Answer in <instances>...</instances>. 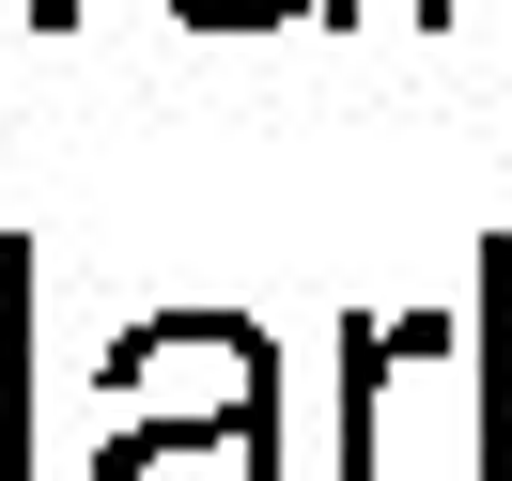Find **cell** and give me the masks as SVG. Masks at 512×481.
<instances>
[{"instance_id":"1","label":"cell","mask_w":512,"mask_h":481,"mask_svg":"<svg viewBox=\"0 0 512 481\" xmlns=\"http://www.w3.org/2000/svg\"><path fill=\"white\" fill-rule=\"evenodd\" d=\"M94 388H109V435H171V419H264L280 357H264L249 311H140L94 357Z\"/></svg>"},{"instance_id":"3","label":"cell","mask_w":512,"mask_h":481,"mask_svg":"<svg viewBox=\"0 0 512 481\" xmlns=\"http://www.w3.org/2000/svg\"><path fill=\"white\" fill-rule=\"evenodd\" d=\"M16 264H32V249H16ZM16 264H0V481H32V373H16L32 342H16Z\"/></svg>"},{"instance_id":"2","label":"cell","mask_w":512,"mask_h":481,"mask_svg":"<svg viewBox=\"0 0 512 481\" xmlns=\"http://www.w3.org/2000/svg\"><path fill=\"white\" fill-rule=\"evenodd\" d=\"M94 481H280V404L264 419H171V435H94Z\"/></svg>"},{"instance_id":"4","label":"cell","mask_w":512,"mask_h":481,"mask_svg":"<svg viewBox=\"0 0 512 481\" xmlns=\"http://www.w3.org/2000/svg\"><path fill=\"white\" fill-rule=\"evenodd\" d=\"M187 32H280V16H342V0H171Z\"/></svg>"}]
</instances>
